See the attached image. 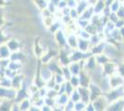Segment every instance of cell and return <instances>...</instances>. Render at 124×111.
Masks as SVG:
<instances>
[{"mask_svg":"<svg viewBox=\"0 0 124 111\" xmlns=\"http://www.w3.org/2000/svg\"><path fill=\"white\" fill-rule=\"evenodd\" d=\"M119 33H120L121 37L123 38V40H124V26H122L121 28H119Z\"/></svg>","mask_w":124,"mask_h":111,"instance_id":"cell-50","label":"cell"},{"mask_svg":"<svg viewBox=\"0 0 124 111\" xmlns=\"http://www.w3.org/2000/svg\"><path fill=\"white\" fill-rule=\"evenodd\" d=\"M117 16L119 17V19H121V20H124V6L121 5V7L119 8V10L116 12Z\"/></svg>","mask_w":124,"mask_h":111,"instance_id":"cell-42","label":"cell"},{"mask_svg":"<svg viewBox=\"0 0 124 111\" xmlns=\"http://www.w3.org/2000/svg\"><path fill=\"white\" fill-rule=\"evenodd\" d=\"M54 80H55L57 84H62V83H64L66 81V79L64 78V76L59 73L54 74Z\"/></svg>","mask_w":124,"mask_h":111,"instance_id":"cell-34","label":"cell"},{"mask_svg":"<svg viewBox=\"0 0 124 111\" xmlns=\"http://www.w3.org/2000/svg\"><path fill=\"white\" fill-rule=\"evenodd\" d=\"M122 5H123V6H124V1H123V2H122Z\"/></svg>","mask_w":124,"mask_h":111,"instance_id":"cell-52","label":"cell"},{"mask_svg":"<svg viewBox=\"0 0 124 111\" xmlns=\"http://www.w3.org/2000/svg\"><path fill=\"white\" fill-rule=\"evenodd\" d=\"M78 76H79V80H80V86L89 87L90 83L92 82V79H91V76H90L89 71L83 69Z\"/></svg>","mask_w":124,"mask_h":111,"instance_id":"cell-9","label":"cell"},{"mask_svg":"<svg viewBox=\"0 0 124 111\" xmlns=\"http://www.w3.org/2000/svg\"><path fill=\"white\" fill-rule=\"evenodd\" d=\"M0 86L6 88H12V80L8 77L2 76L0 78Z\"/></svg>","mask_w":124,"mask_h":111,"instance_id":"cell-26","label":"cell"},{"mask_svg":"<svg viewBox=\"0 0 124 111\" xmlns=\"http://www.w3.org/2000/svg\"><path fill=\"white\" fill-rule=\"evenodd\" d=\"M94 110L95 111H102V110H107V107L108 106V101L107 99L106 95H102L98 96L96 99L92 101Z\"/></svg>","mask_w":124,"mask_h":111,"instance_id":"cell-3","label":"cell"},{"mask_svg":"<svg viewBox=\"0 0 124 111\" xmlns=\"http://www.w3.org/2000/svg\"><path fill=\"white\" fill-rule=\"evenodd\" d=\"M11 51L8 47L7 44H0V59H8L10 57Z\"/></svg>","mask_w":124,"mask_h":111,"instance_id":"cell-20","label":"cell"},{"mask_svg":"<svg viewBox=\"0 0 124 111\" xmlns=\"http://www.w3.org/2000/svg\"><path fill=\"white\" fill-rule=\"evenodd\" d=\"M76 21V24L79 29H85V27L89 24L90 21H87V20H84V19H82V18H79Z\"/></svg>","mask_w":124,"mask_h":111,"instance_id":"cell-29","label":"cell"},{"mask_svg":"<svg viewBox=\"0 0 124 111\" xmlns=\"http://www.w3.org/2000/svg\"><path fill=\"white\" fill-rule=\"evenodd\" d=\"M85 106H86V104L84 102H83L82 100L78 101L76 103H74V111H84Z\"/></svg>","mask_w":124,"mask_h":111,"instance_id":"cell-31","label":"cell"},{"mask_svg":"<svg viewBox=\"0 0 124 111\" xmlns=\"http://www.w3.org/2000/svg\"><path fill=\"white\" fill-rule=\"evenodd\" d=\"M65 7H67V1H64V0H60L59 1V3H58V5H57V9H63V8H65Z\"/></svg>","mask_w":124,"mask_h":111,"instance_id":"cell-44","label":"cell"},{"mask_svg":"<svg viewBox=\"0 0 124 111\" xmlns=\"http://www.w3.org/2000/svg\"><path fill=\"white\" fill-rule=\"evenodd\" d=\"M119 1H120V2H121V3H122V2H123L124 0H119Z\"/></svg>","mask_w":124,"mask_h":111,"instance_id":"cell-51","label":"cell"},{"mask_svg":"<svg viewBox=\"0 0 124 111\" xmlns=\"http://www.w3.org/2000/svg\"><path fill=\"white\" fill-rule=\"evenodd\" d=\"M109 77V83H110V87L111 89L114 88H119L121 86H124V78L119 75V73H114L112 75L108 76Z\"/></svg>","mask_w":124,"mask_h":111,"instance_id":"cell-6","label":"cell"},{"mask_svg":"<svg viewBox=\"0 0 124 111\" xmlns=\"http://www.w3.org/2000/svg\"><path fill=\"white\" fill-rule=\"evenodd\" d=\"M44 100H45V104H46V105H47V106H51L52 109H53V106L57 104V103H56V99H55V98H51V97H48V96L44 97Z\"/></svg>","mask_w":124,"mask_h":111,"instance_id":"cell-37","label":"cell"},{"mask_svg":"<svg viewBox=\"0 0 124 111\" xmlns=\"http://www.w3.org/2000/svg\"><path fill=\"white\" fill-rule=\"evenodd\" d=\"M69 81H70V83L72 85L75 89L80 86V80H79V76L78 75H72L70 77V79L69 80Z\"/></svg>","mask_w":124,"mask_h":111,"instance_id":"cell-30","label":"cell"},{"mask_svg":"<svg viewBox=\"0 0 124 111\" xmlns=\"http://www.w3.org/2000/svg\"><path fill=\"white\" fill-rule=\"evenodd\" d=\"M70 100V95H67L66 93L61 94V95H58L56 98V103L57 105H60V106H65L68 103V101Z\"/></svg>","mask_w":124,"mask_h":111,"instance_id":"cell-23","label":"cell"},{"mask_svg":"<svg viewBox=\"0 0 124 111\" xmlns=\"http://www.w3.org/2000/svg\"><path fill=\"white\" fill-rule=\"evenodd\" d=\"M42 19H43V24H44V26L46 27V29H48L55 22V21L57 20L54 17V15H51V16H48V17H44Z\"/></svg>","mask_w":124,"mask_h":111,"instance_id":"cell-27","label":"cell"},{"mask_svg":"<svg viewBox=\"0 0 124 111\" xmlns=\"http://www.w3.org/2000/svg\"><path fill=\"white\" fill-rule=\"evenodd\" d=\"M4 24H5V19H4L3 15H1V14H0V29L3 27Z\"/></svg>","mask_w":124,"mask_h":111,"instance_id":"cell-48","label":"cell"},{"mask_svg":"<svg viewBox=\"0 0 124 111\" xmlns=\"http://www.w3.org/2000/svg\"><path fill=\"white\" fill-rule=\"evenodd\" d=\"M17 91L13 88H6L0 86V99H7V100H15Z\"/></svg>","mask_w":124,"mask_h":111,"instance_id":"cell-5","label":"cell"},{"mask_svg":"<svg viewBox=\"0 0 124 111\" xmlns=\"http://www.w3.org/2000/svg\"><path fill=\"white\" fill-rule=\"evenodd\" d=\"M9 38H10V37L8 36V34H6V32H4L3 29H0V44H6Z\"/></svg>","mask_w":124,"mask_h":111,"instance_id":"cell-35","label":"cell"},{"mask_svg":"<svg viewBox=\"0 0 124 111\" xmlns=\"http://www.w3.org/2000/svg\"><path fill=\"white\" fill-rule=\"evenodd\" d=\"M18 104H19V107H20L21 111H29L30 106H31L32 103H31L30 97H26V98L20 101Z\"/></svg>","mask_w":124,"mask_h":111,"instance_id":"cell-19","label":"cell"},{"mask_svg":"<svg viewBox=\"0 0 124 111\" xmlns=\"http://www.w3.org/2000/svg\"><path fill=\"white\" fill-rule=\"evenodd\" d=\"M53 35H54L55 42H56V44H57L59 47L64 48L67 46V34L65 33V32L62 29L58 30Z\"/></svg>","mask_w":124,"mask_h":111,"instance_id":"cell-4","label":"cell"},{"mask_svg":"<svg viewBox=\"0 0 124 111\" xmlns=\"http://www.w3.org/2000/svg\"><path fill=\"white\" fill-rule=\"evenodd\" d=\"M95 59H96V63L97 65L99 66H103L105 64L107 63V62H108L109 60H111L109 58H108L105 54H99V55H96L95 56Z\"/></svg>","mask_w":124,"mask_h":111,"instance_id":"cell-24","label":"cell"},{"mask_svg":"<svg viewBox=\"0 0 124 111\" xmlns=\"http://www.w3.org/2000/svg\"><path fill=\"white\" fill-rule=\"evenodd\" d=\"M84 111H95L94 110V107H93L92 102H89L88 104H86V106H85V110Z\"/></svg>","mask_w":124,"mask_h":111,"instance_id":"cell-46","label":"cell"},{"mask_svg":"<svg viewBox=\"0 0 124 111\" xmlns=\"http://www.w3.org/2000/svg\"><path fill=\"white\" fill-rule=\"evenodd\" d=\"M122 26H124V20L119 19V20H118V21L115 23V27H116L117 29H119V28H121Z\"/></svg>","mask_w":124,"mask_h":111,"instance_id":"cell-45","label":"cell"},{"mask_svg":"<svg viewBox=\"0 0 124 111\" xmlns=\"http://www.w3.org/2000/svg\"><path fill=\"white\" fill-rule=\"evenodd\" d=\"M91 47H92V45H91V43L89 40L83 39V38H80V37L78 38V50L82 51L83 53H88V52H90Z\"/></svg>","mask_w":124,"mask_h":111,"instance_id":"cell-11","label":"cell"},{"mask_svg":"<svg viewBox=\"0 0 124 111\" xmlns=\"http://www.w3.org/2000/svg\"><path fill=\"white\" fill-rule=\"evenodd\" d=\"M24 58V56H23V53L21 51H17V52H11L10 57H9V59L10 60H13V61H20V62H22Z\"/></svg>","mask_w":124,"mask_h":111,"instance_id":"cell-25","label":"cell"},{"mask_svg":"<svg viewBox=\"0 0 124 111\" xmlns=\"http://www.w3.org/2000/svg\"><path fill=\"white\" fill-rule=\"evenodd\" d=\"M74 89H75V88L70 83L69 81H65V93H66L67 95H70L73 91H74Z\"/></svg>","mask_w":124,"mask_h":111,"instance_id":"cell-38","label":"cell"},{"mask_svg":"<svg viewBox=\"0 0 124 111\" xmlns=\"http://www.w3.org/2000/svg\"><path fill=\"white\" fill-rule=\"evenodd\" d=\"M70 99L72 102H74V103H76V102L81 100V96H80V94H79L77 89H74V91L70 95Z\"/></svg>","mask_w":124,"mask_h":111,"instance_id":"cell-32","label":"cell"},{"mask_svg":"<svg viewBox=\"0 0 124 111\" xmlns=\"http://www.w3.org/2000/svg\"><path fill=\"white\" fill-rule=\"evenodd\" d=\"M80 94L81 96V100L84 102L85 104H88L90 101V91L88 87H83V86H79L78 88H76Z\"/></svg>","mask_w":124,"mask_h":111,"instance_id":"cell-17","label":"cell"},{"mask_svg":"<svg viewBox=\"0 0 124 111\" xmlns=\"http://www.w3.org/2000/svg\"><path fill=\"white\" fill-rule=\"evenodd\" d=\"M117 73L121 75L124 78V62H118V68H117Z\"/></svg>","mask_w":124,"mask_h":111,"instance_id":"cell-41","label":"cell"},{"mask_svg":"<svg viewBox=\"0 0 124 111\" xmlns=\"http://www.w3.org/2000/svg\"><path fill=\"white\" fill-rule=\"evenodd\" d=\"M59 1H60V0H49L48 2H50L51 4H53V5H54V6H56V7H57V5H58V3H59Z\"/></svg>","mask_w":124,"mask_h":111,"instance_id":"cell-49","label":"cell"},{"mask_svg":"<svg viewBox=\"0 0 124 111\" xmlns=\"http://www.w3.org/2000/svg\"><path fill=\"white\" fill-rule=\"evenodd\" d=\"M105 95H106L107 99L108 101V104L110 102H113L115 100L124 98V86H121V87H119V88L111 89L108 93L105 94Z\"/></svg>","mask_w":124,"mask_h":111,"instance_id":"cell-1","label":"cell"},{"mask_svg":"<svg viewBox=\"0 0 124 111\" xmlns=\"http://www.w3.org/2000/svg\"><path fill=\"white\" fill-rule=\"evenodd\" d=\"M103 54H105L108 58H109L112 60H115L116 58H118V54H119V48H117V46L113 44H110V43L106 42L105 44V47H104Z\"/></svg>","mask_w":124,"mask_h":111,"instance_id":"cell-2","label":"cell"},{"mask_svg":"<svg viewBox=\"0 0 124 111\" xmlns=\"http://www.w3.org/2000/svg\"><path fill=\"white\" fill-rule=\"evenodd\" d=\"M77 1H79V0H77Z\"/></svg>","mask_w":124,"mask_h":111,"instance_id":"cell-54","label":"cell"},{"mask_svg":"<svg viewBox=\"0 0 124 111\" xmlns=\"http://www.w3.org/2000/svg\"><path fill=\"white\" fill-rule=\"evenodd\" d=\"M6 44L11 52H17L21 50V42L16 38H9Z\"/></svg>","mask_w":124,"mask_h":111,"instance_id":"cell-13","label":"cell"},{"mask_svg":"<svg viewBox=\"0 0 124 111\" xmlns=\"http://www.w3.org/2000/svg\"><path fill=\"white\" fill-rule=\"evenodd\" d=\"M78 35L76 32L67 34V45L70 48L71 50L77 49L78 46Z\"/></svg>","mask_w":124,"mask_h":111,"instance_id":"cell-15","label":"cell"},{"mask_svg":"<svg viewBox=\"0 0 124 111\" xmlns=\"http://www.w3.org/2000/svg\"><path fill=\"white\" fill-rule=\"evenodd\" d=\"M89 6H90V3H89L88 0H79L77 3V6H76L75 8L77 9V11L79 12V14L81 15V14Z\"/></svg>","mask_w":124,"mask_h":111,"instance_id":"cell-22","label":"cell"},{"mask_svg":"<svg viewBox=\"0 0 124 111\" xmlns=\"http://www.w3.org/2000/svg\"><path fill=\"white\" fill-rule=\"evenodd\" d=\"M93 15H94V12H93V6L90 5L87 8H86V9H85V10L83 11V13L80 15V18L84 19V20H87V21H90Z\"/></svg>","mask_w":124,"mask_h":111,"instance_id":"cell-21","label":"cell"},{"mask_svg":"<svg viewBox=\"0 0 124 111\" xmlns=\"http://www.w3.org/2000/svg\"><path fill=\"white\" fill-rule=\"evenodd\" d=\"M107 110L112 111H122L124 110V98L118 99L113 102H110L107 107Z\"/></svg>","mask_w":124,"mask_h":111,"instance_id":"cell-10","label":"cell"},{"mask_svg":"<svg viewBox=\"0 0 124 111\" xmlns=\"http://www.w3.org/2000/svg\"><path fill=\"white\" fill-rule=\"evenodd\" d=\"M105 44H106V41L104 40V41L100 42L99 44H97L93 45V46L91 47V50H90L91 54L93 55V56H96V55H99V54H102L104 51Z\"/></svg>","mask_w":124,"mask_h":111,"instance_id":"cell-18","label":"cell"},{"mask_svg":"<svg viewBox=\"0 0 124 111\" xmlns=\"http://www.w3.org/2000/svg\"><path fill=\"white\" fill-rule=\"evenodd\" d=\"M64 110L67 111H74V102L70 100L68 101V103L64 106Z\"/></svg>","mask_w":124,"mask_h":111,"instance_id":"cell-40","label":"cell"},{"mask_svg":"<svg viewBox=\"0 0 124 111\" xmlns=\"http://www.w3.org/2000/svg\"><path fill=\"white\" fill-rule=\"evenodd\" d=\"M41 111H52V107L45 104V105L41 107Z\"/></svg>","mask_w":124,"mask_h":111,"instance_id":"cell-47","label":"cell"},{"mask_svg":"<svg viewBox=\"0 0 124 111\" xmlns=\"http://www.w3.org/2000/svg\"><path fill=\"white\" fill-rule=\"evenodd\" d=\"M98 65L96 63V59H95V56L91 55L89 56L85 61H84V69H86L88 71H92L95 69Z\"/></svg>","mask_w":124,"mask_h":111,"instance_id":"cell-14","label":"cell"},{"mask_svg":"<svg viewBox=\"0 0 124 111\" xmlns=\"http://www.w3.org/2000/svg\"><path fill=\"white\" fill-rule=\"evenodd\" d=\"M77 3V0H67V7H69L70 8H74L76 7Z\"/></svg>","mask_w":124,"mask_h":111,"instance_id":"cell-43","label":"cell"},{"mask_svg":"<svg viewBox=\"0 0 124 111\" xmlns=\"http://www.w3.org/2000/svg\"><path fill=\"white\" fill-rule=\"evenodd\" d=\"M38 74H39V76H40L46 82L47 81H49L51 78H53V76H54V73L52 72L50 69H48L46 64H43V65H42L41 69L39 70V73Z\"/></svg>","mask_w":124,"mask_h":111,"instance_id":"cell-12","label":"cell"},{"mask_svg":"<svg viewBox=\"0 0 124 111\" xmlns=\"http://www.w3.org/2000/svg\"><path fill=\"white\" fill-rule=\"evenodd\" d=\"M62 75L64 76V78L66 79V81H69V80L70 79V77L72 76V74L70 72V70L69 69L68 66L62 67Z\"/></svg>","mask_w":124,"mask_h":111,"instance_id":"cell-33","label":"cell"},{"mask_svg":"<svg viewBox=\"0 0 124 111\" xmlns=\"http://www.w3.org/2000/svg\"><path fill=\"white\" fill-rule=\"evenodd\" d=\"M64 1H67V0H64Z\"/></svg>","mask_w":124,"mask_h":111,"instance_id":"cell-53","label":"cell"},{"mask_svg":"<svg viewBox=\"0 0 124 111\" xmlns=\"http://www.w3.org/2000/svg\"><path fill=\"white\" fill-rule=\"evenodd\" d=\"M69 16L70 17V19H71L72 21H77L78 19L80 18V14H79V12L77 11V9L74 7V8H70Z\"/></svg>","mask_w":124,"mask_h":111,"instance_id":"cell-36","label":"cell"},{"mask_svg":"<svg viewBox=\"0 0 124 111\" xmlns=\"http://www.w3.org/2000/svg\"><path fill=\"white\" fill-rule=\"evenodd\" d=\"M57 95H58V93H57V91H56L54 88L47 89L46 96H48V97H51V98H55V99H56Z\"/></svg>","mask_w":124,"mask_h":111,"instance_id":"cell-39","label":"cell"},{"mask_svg":"<svg viewBox=\"0 0 124 111\" xmlns=\"http://www.w3.org/2000/svg\"><path fill=\"white\" fill-rule=\"evenodd\" d=\"M12 88L15 89L16 91L20 90L21 88L23 87L24 85V79L21 73L17 74L15 77L12 78Z\"/></svg>","mask_w":124,"mask_h":111,"instance_id":"cell-16","label":"cell"},{"mask_svg":"<svg viewBox=\"0 0 124 111\" xmlns=\"http://www.w3.org/2000/svg\"><path fill=\"white\" fill-rule=\"evenodd\" d=\"M122 5V3L119 1V0H114L113 2H111V4L109 6H108L109 7V10L110 12H114V13H116L117 11L119 10V8L121 7Z\"/></svg>","mask_w":124,"mask_h":111,"instance_id":"cell-28","label":"cell"},{"mask_svg":"<svg viewBox=\"0 0 124 111\" xmlns=\"http://www.w3.org/2000/svg\"><path fill=\"white\" fill-rule=\"evenodd\" d=\"M117 68H118V62H115L114 60H109L108 62L102 66L103 73L106 76H110L112 74L117 72Z\"/></svg>","mask_w":124,"mask_h":111,"instance_id":"cell-7","label":"cell"},{"mask_svg":"<svg viewBox=\"0 0 124 111\" xmlns=\"http://www.w3.org/2000/svg\"><path fill=\"white\" fill-rule=\"evenodd\" d=\"M88 88H89V91H90V101L91 102L93 101L94 99H96L100 95H104L101 88L99 87V85L97 83H95V82L92 81Z\"/></svg>","mask_w":124,"mask_h":111,"instance_id":"cell-8","label":"cell"}]
</instances>
